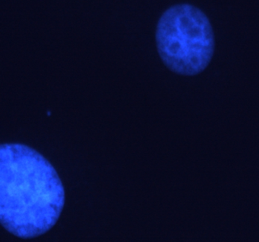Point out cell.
<instances>
[{
  "label": "cell",
  "mask_w": 259,
  "mask_h": 242,
  "mask_svg": "<svg viewBox=\"0 0 259 242\" xmlns=\"http://www.w3.org/2000/svg\"><path fill=\"white\" fill-rule=\"evenodd\" d=\"M65 191L55 168L28 145L0 148V221L21 238L45 234L57 223Z\"/></svg>",
  "instance_id": "obj_1"
},
{
  "label": "cell",
  "mask_w": 259,
  "mask_h": 242,
  "mask_svg": "<svg viewBox=\"0 0 259 242\" xmlns=\"http://www.w3.org/2000/svg\"><path fill=\"white\" fill-rule=\"evenodd\" d=\"M156 40L163 63L181 75L199 74L213 56L214 39L210 21L200 9L189 4L172 6L162 15Z\"/></svg>",
  "instance_id": "obj_2"
}]
</instances>
